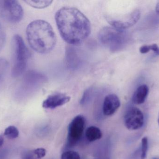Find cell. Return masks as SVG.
I'll return each instance as SVG.
<instances>
[{
  "instance_id": "1",
  "label": "cell",
  "mask_w": 159,
  "mask_h": 159,
  "mask_svg": "<svg viewBox=\"0 0 159 159\" xmlns=\"http://www.w3.org/2000/svg\"><path fill=\"white\" fill-rule=\"evenodd\" d=\"M55 20L61 35L70 44H80L90 34L91 27L89 21L77 8H61L56 13Z\"/></svg>"
},
{
  "instance_id": "2",
  "label": "cell",
  "mask_w": 159,
  "mask_h": 159,
  "mask_svg": "<svg viewBox=\"0 0 159 159\" xmlns=\"http://www.w3.org/2000/svg\"><path fill=\"white\" fill-rule=\"evenodd\" d=\"M26 35L31 47L40 54L51 52L57 44V37L52 26L44 20L30 22L26 29Z\"/></svg>"
},
{
  "instance_id": "3",
  "label": "cell",
  "mask_w": 159,
  "mask_h": 159,
  "mask_svg": "<svg viewBox=\"0 0 159 159\" xmlns=\"http://www.w3.org/2000/svg\"><path fill=\"white\" fill-rule=\"evenodd\" d=\"M101 44L112 52H116L125 47L128 42V36L125 30L111 27H105L98 34Z\"/></svg>"
},
{
  "instance_id": "4",
  "label": "cell",
  "mask_w": 159,
  "mask_h": 159,
  "mask_svg": "<svg viewBox=\"0 0 159 159\" xmlns=\"http://www.w3.org/2000/svg\"><path fill=\"white\" fill-rule=\"evenodd\" d=\"M12 44L14 58L11 74L13 77H17L25 72L30 54L20 35H14Z\"/></svg>"
},
{
  "instance_id": "5",
  "label": "cell",
  "mask_w": 159,
  "mask_h": 159,
  "mask_svg": "<svg viewBox=\"0 0 159 159\" xmlns=\"http://www.w3.org/2000/svg\"><path fill=\"white\" fill-rule=\"evenodd\" d=\"M23 16V8L17 1L0 0V17L5 21L17 23Z\"/></svg>"
},
{
  "instance_id": "6",
  "label": "cell",
  "mask_w": 159,
  "mask_h": 159,
  "mask_svg": "<svg viewBox=\"0 0 159 159\" xmlns=\"http://www.w3.org/2000/svg\"><path fill=\"white\" fill-rule=\"evenodd\" d=\"M85 119L81 115L74 118L68 128V145L72 147L75 145L83 135L85 128Z\"/></svg>"
},
{
  "instance_id": "7",
  "label": "cell",
  "mask_w": 159,
  "mask_h": 159,
  "mask_svg": "<svg viewBox=\"0 0 159 159\" xmlns=\"http://www.w3.org/2000/svg\"><path fill=\"white\" fill-rule=\"evenodd\" d=\"M124 121L127 129L130 130H136L143 126L144 117L143 112L139 108L131 107L126 112Z\"/></svg>"
},
{
  "instance_id": "8",
  "label": "cell",
  "mask_w": 159,
  "mask_h": 159,
  "mask_svg": "<svg viewBox=\"0 0 159 159\" xmlns=\"http://www.w3.org/2000/svg\"><path fill=\"white\" fill-rule=\"evenodd\" d=\"M70 97L61 93H55L49 95L43 102V107L45 109H53L62 106L69 102Z\"/></svg>"
},
{
  "instance_id": "9",
  "label": "cell",
  "mask_w": 159,
  "mask_h": 159,
  "mask_svg": "<svg viewBox=\"0 0 159 159\" xmlns=\"http://www.w3.org/2000/svg\"><path fill=\"white\" fill-rule=\"evenodd\" d=\"M119 98L115 94H110L106 96L103 104V113L106 116L114 115L120 107Z\"/></svg>"
},
{
  "instance_id": "10",
  "label": "cell",
  "mask_w": 159,
  "mask_h": 159,
  "mask_svg": "<svg viewBox=\"0 0 159 159\" xmlns=\"http://www.w3.org/2000/svg\"><path fill=\"white\" fill-rule=\"evenodd\" d=\"M149 92V88L147 85H143L137 88L134 93L132 101L136 105L144 103L147 98Z\"/></svg>"
},
{
  "instance_id": "11",
  "label": "cell",
  "mask_w": 159,
  "mask_h": 159,
  "mask_svg": "<svg viewBox=\"0 0 159 159\" xmlns=\"http://www.w3.org/2000/svg\"><path fill=\"white\" fill-rule=\"evenodd\" d=\"M46 150L43 148H38L26 151L22 154V159H41L45 157Z\"/></svg>"
},
{
  "instance_id": "12",
  "label": "cell",
  "mask_w": 159,
  "mask_h": 159,
  "mask_svg": "<svg viewBox=\"0 0 159 159\" xmlns=\"http://www.w3.org/2000/svg\"><path fill=\"white\" fill-rule=\"evenodd\" d=\"M85 135L88 141L93 142L101 139L102 137V133L99 128L91 126L86 130Z\"/></svg>"
},
{
  "instance_id": "13",
  "label": "cell",
  "mask_w": 159,
  "mask_h": 159,
  "mask_svg": "<svg viewBox=\"0 0 159 159\" xmlns=\"http://www.w3.org/2000/svg\"><path fill=\"white\" fill-rule=\"evenodd\" d=\"M68 51L67 52V63L69 67L72 68L75 67L78 63V58L77 54L75 53V50L72 49V48H69Z\"/></svg>"
},
{
  "instance_id": "14",
  "label": "cell",
  "mask_w": 159,
  "mask_h": 159,
  "mask_svg": "<svg viewBox=\"0 0 159 159\" xmlns=\"http://www.w3.org/2000/svg\"><path fill=\"white\" fill-rule=\"evenodd\" d=\"M9 68V63L7 60L0 58V85L2 83L6 76Z\"/></svg>"
},
{
  "instance_id": "15",
  "label": "cell",
  "mask_w": 159,
  "mask_h": 159,
  "mask_svg": "<svg viewBox=\"0 0 159 159\" xmlns=\"http://www.w3.org/2000/svg\"><path fill=\"white\" fill-rule=\"evenodd\" d=\"M25 2L31 7H32L34 8H44L49 6L53 1L29 0V1H25Z\"/></svg>"
},
{
  "instance_id": "16",
  "label": "cell",
  "mask_w": 159,
  "mask_h": 159,
  "mask_svg": "<svg viewBox=\"0 0 159 159\" xmlns=\"http://www.w3.org/2000/svg\"><path fill=\"white\" fill-rule=\"evenodd\" d=\"M4 134L8 139H14L18 137L19 132L16 127L10 126L5 129Z\"/></svg>"
},
{
  "instance_id": "17",
  "label": "cell",
  "mask_w": 159,
  "mask_h": 159,
  "mask_svg": "<svg viewBox=\"0 0 159 159\" xmlns=\"http://www.w3.org/2000/svg\"><path fill=\"white\" fill-rule=\"evenodd\" d=\"M148 151V139L147 137H144L142 141L141 147V159H147Z\"/></svg>"
},
{
  "instance_id": "18",
  "label": "cell",
  "mask_w": 159,
  "mask_h": 159,
  "mask_svg": "<svg viewBox=\"0 0 159 159\" xmlns=\"http://www.w3.org/2000/svg\"><path fill=\"white\" fill-rule=\"evenodd\" d=\"M79 154L76 151H67L62 153L61 159H80Z\"/></svg>"
},
{
  "instance_id": "19",
  "label": "cell",
  "mask_w": 159,
  "mask_h": 159,
  "mask_svg": "<svg viewBox=\"0 0 159 159\" xmlns=\"http://www.w3.org/2000/svg\"><path fill=\"white\" fill-rule=\"evenodd\" d=\"M6 35L2 25L0 23V51L4 47L6 43Z\"/></svg>"
},
{
  "instance_id": "20",
  "label": "cell",
  "mask_w": 159,
  "mask_h": 159,
  "mask_svg": "<svg viewBox=\"0 0 159 159\" xmlns=\"http://www.w3.org/2000/svg\"><path fill=\"white\" fill-rule=\"evenodd\" d=\"M90 93V89H88V90L84 92V95H83L82 99H81V101H80V104H84L85 103L88 98H89V94Z\"/></svg>"
},
{
  "instance_id": "21",
  "label": "cell",
  "mask_w": 159,
  "mask_h": 159,
  "mask_svg": "<svg viewBox=\"0 0 159 159\" xmlns=\"http://www.w3.org/2000/svg\"><path fill=\"white\" fill-rule=\"evenodd\" d=\"M151 50V46L150 45H143L140 48V52L142 54L148 53Z\"/></svg>"
},
{
  "instance_id": "22",
  "label": "cell",
  "mask_w": 159,
  "mask_h": 159,
  "mask_svg": "<svg viewBox=\"0 0 159 159\" xmlns=\"http://www.w3.org/2000/svg\"><path fill=\"white\" fill-rule=\"evenodd\" d=\"M150 46H151V50L154 51L156 55L159 56V47L156 44H153L150 45Z\"/></svg>"
},
{
  "instance_id": "23",
  "label": "cell",
  "mask_w": 159,
  "mask_h": 159,
  "mask_svg": "<svg viewBox=\"0 0 159 159\" xmlns=\"http://www.w3.org/2000/svg\"><path fill=\"white\" fill-rule=\"evenodd\" d=\"M4 143V139L3 138L2 136L0 135V147L2 146L3 144Z\"/></svg>"
},
{
  "instance_id": "24",
  "label": "cell",
  "mask_w": 159,
  "mask_h": 159,
  "mask_svg": "<svg viewBox=\"0 0 159 159\" xmlns=\"http://www.w3.org/2000/svg\"><path fill=\"white\" fill-rule=\"evenodd\" d=\"M156 11L159 14V1L157 3V5H156Z\"/></svg>"
},
{
  "instance_id": "25",
  "label": "cell",
  "mask_w": 159,
  "mask_h": 159,
  "mask_svg": "<svg viewBox=\"0 0 159 159\" xmlns=\"http://www.w3.org/2000/svg\"><path fill=\"white\" fill-rule=\"evenodd\" d=\"M158 123L159 127V114L158 116Z\"/></svg>"
},
{
  "instance_id": "26",
  "label": "cell",
  "mask_w": 159,
  "mask_h": 159,
  "mask_svg": "<svg viewBox=\"0 0 159 159\" xmlns=\"http://www.w3.org/2000/svg\"><path fill=\"white\" fill-rule=\"evenodd\" d=\"M153 159H159V158H154Z\"/></svg>"
}]
</instances>
